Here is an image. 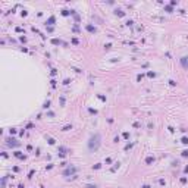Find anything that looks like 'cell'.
Here are the masks:
<instances>
[{
    "mask_svg": "<svg viewBox=\"0 0 188 188\" xmlns=\"http://www.w3.org/2000/svg\"><path fill=\"white\" fill-rule=\"evenodd\" d=\"M99 140H100V135H99V134H96V137L91 138V143H90V149H91V150H93V149L96 150V149L99 147Z\"/></svg>",
    "mask_w": 188,
    "mask_h": 188,
    "instance_id": "1",
    "label": "cell"
}]
</instances>
